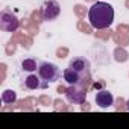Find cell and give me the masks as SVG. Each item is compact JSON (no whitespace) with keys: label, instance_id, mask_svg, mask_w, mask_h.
I'll list each match as a JSON object with an SVG mask.
<instances>
[{"label":"cell","instance_id":"obj_6","mask_svg":"<svg viewBox=\"0 0 129 129\" xmlns=\"http://www.w3.org/2000/svg\"><path fill=\"white\" fill-rule=\"evenodd\" d=\"M62 76H64V81H66L69 85H79V87H85V84L88 82V79H87V78H84L82 75H79L76 70H73V69H70V67L64 70ZM85 88H87V87H85Z\"/></svg>","mask_w":129,"mask_h":129},{"label":"cell","instance_id":"obj_4","mask_svg":"<svg viewBox=\"0 0 129 129\" xmlns=\"http://www.w3.org/2000/svg\"><path fill=\"white\" fill-rule=\"evenodd\" d=\"M66 97L70 103L75 105H82L87 99V88L85 87H79V85H70L66 90Z\"/></svg>","mask_w":129,"mask_h":129},{"label":"cell","instance_id":"obj_2","mask_svg":"<svg viewBox=\"0 0 129 129\" xmlns=\"http://www.w3.org/2000/svg\"><path fill=\"white\" fill-rule=\"evenodd\" d=\"M37 75L41 78V81L44 82H56L61 78V70L58 69V66L52 62H40L38 69H37Z\"/></svg>","mask_w":129,"mask_h":129},{"label":"cell","instance_id":"obj_7","mask_svg":"<svg viewBox=\"0 0 129 129\" xmlns=\"http://www.w3.org/2000/svg\"><path fill=\"white\" fill-rule=\"evenodd\" d=\"M69 67L73 69V70H76L84 78L90 79V61L88 59H85V58H75V59L70 61Z\"/></svg>","mask_w":129,"mask_h":129},{"label":"cell","instance_id":"obj_3","mask_svg":"<svg viewBox=\"0 0 129 129\" xmlns=\"http://www.w3.org/2000/svg\"><path fill=\"white\" fill-rule=\"evenodd\" d=\"M0 27L5 32H15L20 27V21L15 14H12L9 9H5L0 14Z\"/></svg>","mask_w":129,"mask_h":129},{"label":"cell","instance_id":"obj_8","mask_svg":"<svg viewBox=\"0 0 129 129\" xmlns=\"http://www.w3.org/2000/svg\"><path fill=\"white\" fill-rule=\"evenodd\" d=\"M96 103L100 106V108H109V106H112V103H114V96L109 93V91H106V90H102V91H97V94H96Z\"/></svg>","mask_w":129,"mask_h":129},{"label":"cell","instance_id":"obj_1","mask_svg":"<svg viewBox=\"0 0 129 129\" xmlns=\"http://www.w3.org/2000/svg\"><path fill=\"white\" fill-rule=\"evenodd\" d=\"M88 20L93 29H108L114 23V8L106 2H96L88 11Z\"/></svg>","mask_w":129,"mask_h":129},{"label":"cell","instance_id":"obj_10","mask_svg":"<svg viewBox=\"0 0 129 129\" xmlns=\"http://www.w3.org/2000/svg\"><path fill=\"white\" fill-rule=\"evenodd\" d=\"M15 100H17L15 91H12V90H5V91L2 93V102H3V103L11 105V103H14Z\"/></svg>","mask_w":129,"mask_h":129},{"label":"cell","instance_id":"obj_9","mask_svg":"<svg viewBox=\"0 0 129 129\" xmlns=\"http://www.w3.org/2000/svg\"><path fill=\"white\" fill-rule=\"evenodd\" d=\"M24 85L29 90H38V88H46L47 87V82H44V81L41 82V78L38 75H30V76L26 78Z\"/></svg>","mask_w":129,"mask_h":129},{"label":"cell","instance_id":"obj_11","mask_svg":"<svg viewBox=\"0 0 129 129\" xmlns=\"http://www.w3.org/2000/svg\"><path fill=\"white\" fill-rule=\"evenodd\" d=\"M21 69H23V70H26V72H34V70H37V69H38L37 61H35V59H32V58L24 59V61L21 62Z\"/></svg>","mask_w":129,"mask_h":129},{"label":"cell","instance_id":"obj_12","mask_svg":"<svg viewBox=\"0 0 129 129\" xmlns=\"http://www.w3.org/2000/svg\"><path fill=\"white\" fill-rule=\"evenodd\" d=\"M126 105H127V111H129V100H127V103H126Z\"/></svg>","mask_w":129,"mask_h":129},{"label":"cell","instance_id":"obj_5","mask_svg":"<svg viewBox=\"0 0 129 129\" xmlns=\"http://www.w3.org/2000/svg\"><path fill=\"white\" fill-rule=\"evenodd\" d=\"M61 12V6L56 0H47V2L43 5V9H41V14H43V18L46 21H52L55 18H58Z\"/></svg>","mask_w":129,"mask_h":129}]
</instances>
